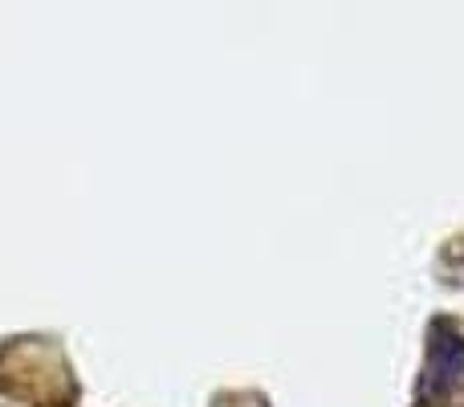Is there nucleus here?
<instances>
[{"label": "nucleus", "mask_w": 464, "mask_h": 407, "mask_svg": "<svg viewBox=\"0 0 464 407\" xmlns=\"http://www.w3.org/2000/svg\"><path fill=\"white\" fill-rule=\"evenodd\" d=\"M420 400L436 407H452L464 400V334L457 326H449V322L432 326Z\"/></svg>", "instance_id": "obj_1"}]
</instances>
